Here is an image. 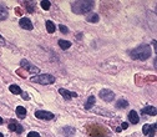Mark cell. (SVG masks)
I'll return each instance as SVG.
<instances>
[{
  "instance_id": "6da1fadb",
  "label": "cell",
  "mask_w": 157,
  "mask_h": 137,
  "mask_svg": "<svg viewBox=\"0 0 157 137\" xmlns=\"http://www.w3.org/2000/svg\"><path fill=\"white\" fill-rule=\"evenodd\" d=\"M95 3L92 2V0H79V2H75L71 4V10L72 13L75 14H86L89 11H91Z\"/></svg>"
},
{
  "instance_id": "7a4b0ae2",
  "label": "cell",
  "mask_w": 157,
  "mask_h": 137,
  "mask_svg": "<svg viewBox=\"0 0 157 137\" xmlns=\"http://www.w3.org/2000/svg\"><path fill=\"white\" fill-rule=\"evenodd\" d=\"M152 54L151 51V47L150 45H141L139 47H136L133 50L130 51V56L133 59V60H140V61H145L147 60Z\"/></svg>"
},
{
  "instance_id": "3957f363",
  "label": "cell",
  "mask_w": 157,
  "mask_h": 137,
  "mask_svg": "<svg viewBox=\"0 0 157 137\" xmlns=\"http://www.w3.org/2000/svg\"><path fill=\"white\" fill-rule=\"evenodd\" d=\"M31 81L34 83H39V85H51L55 82V77L50 73H39V75L31 77Z\"/></svg>"
},
{
  "instance_id": "277c9868",
  "label": "cell",
  "mask_w": 157,
  "mask_h": 137,
  "mask_svg": "<svg viewBox=\"0 0 157 137\" xmlns=\"http://www.w3.org/2000/svg\"><path fill=\"white\" fill-rule=\"evenodd\" d=\"M20 65H21V67L23 69H25L28 72H30L31 75H39L40 73V69L39 67H36L34 64H31L30 61H28L26 59H23L21 61H20Z\"/></svg>"
},
{
  "instance_id": "5b68a950",
  "label": "cell",
  "mask_w": 157,
  "mask_h": 137,
  "mask_svg": "<svg viewBox=\"0 0 157 137\" xmlns=\"http://www.w3.org/2000/svg\"><path fill=\"white\" fill-rule=\"evenodd\" d=\"M99 96L101 100L106 101V102H111L113 99H115V93L112 90L110 89H102L100 92H99Z\"/></svg>"
},
{
  "instance_id": "8992f818",
  "label": "cell",
  "mask_w": 157,
  "mask_h": 137,
  "mask_svg": "<svg viewBox=\"0 0 157 137\" xmlns=\"http://www.w3.org/2000/svg\"><path fill=\"white\" fill-rule=\"evenodd\" d=\"M35 117H38L39 120H45V121H50L54 120V113H51L49 111H43V110H38L35 111Z\"/></svg>"
},
{
  "instance_id": "52a82bcc",
  "label": "cell",
  "mask_w": 157,
  "mask_h": 137,
  "mask_svg": "<svg viewBox=\"0 0 157 137\" xmlns=\"http://www.w3.org/2000/svg\"><path fill=\"white\" fill-rule=\"evenodd\" d=\"M8 127H9V130L10 131H14V132H16V133H23V131H24V127H23V126L21 125H20L19 122H16V121H10L9 122V126H8Z\"/></svg>"
},
{
  "instance_id": "ba28073f",
  "label": "cell",
  "mask_w": 157,
  "mask_h": 137,
  "mask_svg": "<svg viewBox=\"0 0 157 137\" xmlns=\"http://www.w3.org/2000/svg\"><path fill=\"white\" fill-rule=\"evenodd\" d=\"M59 93H60L65 100H71V99H74V97H77V93H76V92L69 91V90H66V89H59Z\"/></svg>"
},
{
  "instance_id": "9c48e42d",
  "label": "cell",
  "mask_w": 157,
  "mask_h": 137,
  "mask_svg": "<svg viewBox=\"0 0 157 137\" xmlns=\"http://www.w3.org/2000/svg\"><path fill=\"white\" fill-rule=\"evenodd\" d=\"M19 25L25 30H33V28H34L33 23H31V20L29 18H21L19 20Z\"/></svg>"
},
{
  "instance_id": "30bf717a",
  "label": "cell",
  "mask_w": 157,
  "mask_h": 137,
  "mask_svg": "<svg viewBox=\"0 0 157 137\" xmlns=\"http://www.w3.org/2000/svg\"><path fill=\"white\" fill-rule=\"evenodd\" d=\"M141 112H142V115L156 116V113H157V110H156V107H153V106H146V107H143V109L141 110Z\"/></svg>"
},
{
  "instance_id": "8fae6325",
  "label": "cell",
  "mask_w": 157,
  "mask_h": 137,
  "mask_svg": "<svg viewBox=\"0 0 157 137\" xmlns=\"http://www.w3.org/2000/svg\"><path fill=\"white\" fill-rule=\"evenodd\" d=\"M129 120H130V122L132 123V125H137L139 122H140V119H139V115H137V112L136 111H130L129 112Z\"/></svg>"
},
{
  "instance_id": "7c38bea8",
  "label": "cell",
  "mask_w": 157,
  "mask_h": 137,
  "mask_svg": "<svg viewBox=\"0 0 157 137\" xmlns=\"http://www.w3.org/2000/svg\"><path fill=\"white\" fill-rule=\"evenodd\" d=\"M155 131H156V123H153V125H143V127H142L143 135H149V133L155 132Z\"/></svg>"
},
{
  "instance_id": "4fadbf2b",
  "label": "cell",
  "mask_w": 157,
  "mask_h": 137,
  "mask_svg": "<svg viewBox=\"0 0 157 137\" xmlns=\"http://www.w3.org/2000/svg\"><path fill=\"white\" fill-rule=\"evenodd\" d=\"M8 15H9V13H8L6 6L3 5V4H0V21H2V20L8 19Z\"/></svg>"
},
{
  "instance_id": "5bb4252c",
  "label": "cell",
  "mask_w": 157,
  "mask_h": 137,
  "mask_svg": "<svg viewBox=\"0 0 157 137\" xmlns=\"http://www.w3.org/2000/svg\"><path fill=\"white\" fill-rule=\"evenodd\" d=\"M95 102H96V97L92 95V96H90V97L87 99V101H86V103H85V109H86V110H91L92 106L95 105Z\"/></svg>"
},
{
  "instance_id": "9a60e30c",
  "label": "cell",
  "mask_w": 157,
  "mask_h": 137,
  "mask_svg": "<svg viewBox=\"0 0 157 137\" xmlns=\"http://www.w3.org/2000/svg\"><path fill=\"white\" fill-rule=\"evenodd\" d=\"M26 109L23 107V106H18L16 107V115H18V117L19 119H25V116H26Z\"/></svg>"
},
{
  "instance_id": "2e32d148",
  "label": "cell",
  "mask_w": 157,
  "mask_h": 137,
  "mask_svg": "<svg viewBox=\"0 0 157 137\" xmlns=\"http://www.w3.org/2000/svg\"><path fill=\"white\" fill-rule=\"evenodd\" d=\"M115 107L116 109H126V107H129V102L126 101V100H123V99H120L117 102H116V105H115Z\"/></svg>"
},
{
  "instance_id": "e0dca14e",
  "label": "cell",
  "mask_w": 157,
  "mask_h": 137,
  "mask_svg": "<svg viewBox=\"0 0 157 137\" xmlns=\"http://www.w3.org/2000/svg\"><path fill=\"white\" fill-rule=\"evenodd\" d=\"M99 20H100V18H99V15L95 14V13L90 14V15L86 16V21H87V23H93V24H95V23H99Z\"/></svg>"
},
{
  "instance_id": "ac0fdd59",
  "label": "cell",
  "mask_w": 157,
  "mask_h": 137,
  "mask_svg": "<svg viewBox=\"0 0 157 137\" xmlns=\"http://www.w3.org/2000/svg\"><path fill=\"white\" fill-rule=\"evenodd\" d=\"M62 133H64L66 137H71L72 135L75 133V129H74V127H69V126H66V127L62 129Z\"/></svg>"
},
{
  "instance_id": "d6986e66",
  "label": "cell",
  "mask_w": 157,
  "mask_h": 137,
  "mask_svg": "<svg viewBox=\"0 0 157 137\" xmlns=\"http://www.w3.org/2000/svg\"><path fill=\"white\" fill-rule=\"evenodd\" d=\"M9 90H10V92L14 93V95H21V93H23V90L20 89L18 85H10V86H9Z\"/></svg>"
},
{
  "instance_id": "ffe728a7",
  "label": "cell",
  "mask_w": 157,
  "mask_h": 137,
  "mask_svg": "<svg viewBox=\"0 0 157 137\" xmlns=\"http://www.w3.org/2000/svg\"><path fill=\"white\" fill-rule=\"evenodd\" d=\"M59 46L62 50H67L69 47H71V43L67 40H59Z\"/></svg>"
},
{
  "instance_id": "44dd1931",
  "label": "cell",
  "mask_w": 157,
  "mask_h": 137,
  "mask_svg": "<svg viewBox=\"0 0 157 137\" xmlns=\"http://www.w3.org/2000/svg\"><path fill=\"white\" fill-rule=\"evenodd\" d=\"M46 30H47V33H49V34L55 33V30H56L55 24L52 23V21H50V20H47V21H46Z\"/></svg>"
},
{
  "instance_id": "7402d4cb",
  "label": "cell",
  "mask_w": 157,
  "mask_h": 137,
  "mask_svg": "<svg viewBox=\"0 0 157 137\" xmlns=\"http://www.w3.org/2000/svg\"><path fill=\"white\" fill-rule=\"evenodd\" d=\"M40 5H41V8H43L44 10H49L51 8V3L49 2V0H43V2L40 3Z\"/></svg>"
},
{
  "instance_id": "603a6c76",
  "label": "cell",
  "mask_w": 157,
  "mask_h": 137,
  "mask_svg": "<svg viewBox=\"0 0 157 137\" xmlns=\"http://www.w3.org/2000/svg\"><path fill=\"white\" fill-rule=\"evenodd\" d=\"M24 4H25V5L28 6V9H26V10H28V13H34V4L31 5V4L29 3V2H25Z\"/></svg>"
},
{
  "instance_id": "cb8c5ba5",
  "label": "cell",
  "mask_w": 157,
  "mask_h": 137,
  "mask_svg": "<svg viewBox=\"0 0 157 137\" xmlns=\"http://www.w3.org/2000/svg\"><path fill=\"white\" fill-rule=\"evenodd\" d=\"M59 29H60V31H61V33L62 34H69V29L65 26V25H59Z\"/></svg>"
},
{
  "instance_id": "d4e9b609",
  "label": "cell",
  "mask_w": 157,
  "mask_h": 137,
  "mask_svg": "<svg viewBox=\"0 0 157 137\" xmlns=\"http://www.w3.org/2000/svg\"><path fill=\"white\" fill-rule=\"evenodd\" d=\"M28 137H40V135H39L38 132L33 131V132H29V133H28Z\"/></svg>"
},
{
  "instance_id": "484cf974",
  "label": "cell",
  "mask_w": 157,
  "mask_h": 137,
  "mask_svg": "<svg viewBox=\"0 0 157 137\" xmlns=\"http://www.w3.org/2000/svg\"><path fill=\"white\" fill-rule=\"evenodd\" d=\"M21 96H23V99H24L25 101H29V100H30V97H29V95H28L26 92H23V93H21Z\"/></svg>"
},
{
  "instance_id": "4316f807",
  "label": "cell",
  "mask_w": 157,
  "mask_h": 137,
  "mask_svg": "<svg viewBox=\"0 0 157 137\" xmlns=\"http://www.w3.org/2000/svg\"><path fill=\"white\" fill-rule=\"evenodd\" d=\"M127 127H129V123H127V122H123V123L121 125V127H120V129H121V130H126Z\"/></svg>"
},
{
  "instance_id": "83f0119b",
  "label": "cell",
  "mask_w": 157,
  "mask_h": 137,
  "mask_svg": "<svg viewBox=\"0 0 157 137\" xmlns=\"http://www.w3.org/2000/svg\"><path fill=\"white\" fill-rule=\"evenodd\" d=\"M3 45H5V40L3 39L2 35H0V46H3Z\"/></svg>"
},
{
  "instance_id": "f1b7e54d",
  "label": "cell",
  "mask_w": 157,
  "mask_h": 137,
  "mask_svg": "<svg viewBox=\"0 0 157 137\" xmlns=\"http://www.w3.org/2000/svg\"><path fill=\"white\" fill-rule=\"evenodd\" d=\"M76 39H77V40H81V39H82V34H81V33H79V34L76 35Z\"/></svg>"
},
{
  "instance_id": "f546056e",
  "label": "cell",
  "mask_w": 157,
  "mask_h": 137,
  "mask_svg": "<svg viewBox=\"0 0 157 137\" xmlns=\"http://www.w3.org/2000/svg\"><path fill=\"white\" fill-rule=\"evenodd\" d=\"M152 45H153V49H155V51L157 50V47H156V40H153L152 41Z\"/></svg>"
},
{
  "instance_id": "4dcf8cb0",
  "label": "cell",
  "mask_w": 157,
  "mask_h": 137,
  "mask_svg": "<svg viewBox=\"0 0 157 137\" xmlns=\"http://www.w3.org/2000/svg\"><path fill=\"white\" fill-rule=\"evenodd\" d=\"M3 122H4V120H3V117H0V125H3Z\"/></svg>"
},
{
  "instance_id": "1f68e13d",
  "label": "cell",
  "mask_w": 157,
  "mask_h": 137,
  "mask_svg": "<svg viewBox=\"0 0 157 137\" xmlns=\"http://www.w3.org/2000/svg\"><path fill=\"white\" fill-rule=\"evenodd\" d=\"M0 137H4V135H3V133H0Z\"/></svg>"
}]
</instances>
